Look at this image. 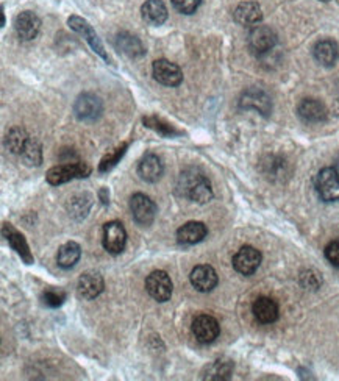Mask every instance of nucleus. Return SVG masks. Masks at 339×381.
Here are the masks:
<instances>
[{"mask_svg":"<svg viewBox=\"0 0 339 381\" xmlns=\"http://www.w3.org/2000/svg\"><path fill=\"white\" fill-rule=\"evenodd\" d=\"M299 116L308 124H320L325 122L329 111H327L325 105L322 102L316 99H304L297 106Z\"/></svg>","mask_w":339,"mask_h":381,"instance_id":"19","label":"nucleus"},{"mask_svg":"<svg viewBox=\"0 0 339 381\" xmlns=\"http://www.w3.org/2000/svg\"><path fill=\"white\" fill-rule=\"evenodd\" d=\"M15 28L22 41H32L38 36L41 30V19L33 11H22L16 16Z\"/></svg>","mask_w":339,"mask_h":381,"instance_id":"17","label":"nucleus"},{"mask_svg":"<svg viewBox=\"0 0 339 381\" xmlns=\"http://www.w3.org/2000/svg\"><path fill=\"white\" fill-rule=\"evenodd\" d=\"M130 211L131 216L138 225L143 227H149L152 225L155 217H156V205L155 202L150 198L149 196L141 194V192H138V194L131 196L130 198Z\"/></svg>","mask_w":339,"mask_h":381,"instance_id":"5","label":"nucleus"},{"mask_svg":"<svg viewBox=\"0 0 339 381\" xmlns=\"http://www.w3.org/2000/svg\"><path fill=\"white\" fill-rule=\"evenodd\" d=\"M336 114L339 116V100L336 102Z\"/></svg>","mask_w":339,"mask_h":381,"instance_id":"40","label":"nucleus"},{"mask_svg":"<svg viewBox=\"0 0 339 381\" xmlns=\"http://www.w3.org/2000/svg\"><path fill=\"white\" fill-rule=\"evenodd\" d=\"M41 300H42V304H44L48 308H58V306H62L64 304L66 292L62 291V289L48 288V289H46L44 292H42Z\"/></svg>","mask_w":339,"mask_h":381,"instance_id":"34","label":"nucleus"},{"mask_svg":"<svg viewBox=\"0 0 339 381\" xmlns=\"http://www.w3.org/2000/svg\"><path fill=\"white\" fill-rule=\"evenodd\" d=\"M21 158L27 166L38 167L42 162V147L35 138H28V141L24 146L21 152Z\"/></svg>","mask_w":339,"mask_h":381,"instance_id":"30","label":"nucleus"},{"mask_svg":"<svg viewBox=\"0 0 339 381\" xmlns=\"http://www.w3.org/2000/svg\"><path fill=\"white\" fill-rule=\"evenodd\" d=\"M141 16L149 26L160 27L167 21V8L163 0H145L141 7Z\"/></svg>","mask_w":339,"mask_h":381,"instance_id":"23","label":"nucleus"},{"mask_svg":"<svg viewBox=\"0 0 339 381\" xmlns=\"http://www.w3.org/2000/svg\"><path fill=\"white\" fill-rule=\"evenodd\" d=\"M104 113V102L93 93L78 95L74 104V114L82 122H94Z\"/></svg>","mask_w":339,"mask_h":381,"instance_id":"3","label":"nucleus"},{"mask_svg":"<svg viewBox=\"0 0 339 381\" xmlns=\"http://www.w3.org/2000/svg\"><path fill=\"white\" fill-rule=\"evenodd\" d=\"M114 44H116L119 52H122L124 55H127L129 58L136 59L145 55V49L141 39L130 33H125V32L119 33L116 36V39H114Z\"/></svg>","mask_w":339,"mask_h":381,"instance_id":"27","label":"nucleus"},{"mask_svg":"<svg viewBox=\"0 0 339 381\" xmlns=\"http://www.w3.org/2000/svg\"><path fill=\"white\" fill-rule=\"evenodd\" d=\"M233 17L242 27H253L262 22L263 11L257 2H242L235 8Z\"/></svg>","mask_w":339,"mask_h":381,"instance_id":"21","label":"nucleus"},{"mask_svg":"<svg viewBox=\"0 0 339 381\" xmlns=\"http://www.w3.org/2000/svg\"><path fill=\"white\" fill-rule=\"evenodd\" d=\"M68 24L69 27L74 30V32L80 33L84 39H86V42L89 44L91 49H93L94 53H97L100 58H104L107 63H110V57H108V53L105 52V47L104 44H102V41L99 36H97L95 30L93 28V26L86 21L83 19V17L80 16H71L68 19Z\"/></svg>","mask_w":339,"mask_h":381,"instance_id":"6","label":"nucleus"},{"mask_svg":"<svg viewBox=\"0 0 339 381\" xmlns=\"http://www.w3.org/2000/svg\"><path fill=\"white\" fill-rule=\"evenodd\" d=\"M241 110H255L263 116H269L272 111V100L269 94L262 88H249L246 89L239 97Z\"/></svg>","mask_w":339,"mask_h":381,"instance_id":"7","label":"nucleus"},{"mask_svg":"<svg viewBox=\"0 0 339 381\" xmlns=\"http://www.w3.org/2000/svg\"><path fill=\"white\" fill-rule=\"evenodd\" d=\"M99 197H100V201L104 205L110 203V192H108L107 187H102V189L99 191Z\"/></svg>","mask_w":339,"mask_h":381,"instance_id":"37","label":"nucleus"},{"mask_svg":"<svg viewBox=\"0 0 339 381\" xmlns=\"http://www.w3.org/2000/svg\"><path fill=\"white\" fill-rule=\"evenodd\" d=\"M163 172H165V166H163V161L158 155L147 154L139 161L138 174L147 183H156L161 178Z\"/></svg>","mask_w":339,"mask_h":381,"instance_id":"18","label":"nucleus"},{"mask_svg":"<svg viewBox=\"0 0 339 381\" xmlns=\"http://www.w3.org/2000/svg\"><path fill=\"white\" fill-rule=\"evenodd\" d=\"M325 258L329 261L339 268V239L331 241V243L325 247Z\"/></svg>","mask_w":339,"mask_h":381,"instance_id":"36","label":"nucleus"},{"mask_svg":"<svg viewBox=\"0 0 339 381\" xmlns=\"http://www.w3.org/2000/svg\"><path fill=\"white\" fill-rule=\"evenodd\" d=\"M89 174H91V167L86 165V162L74 161V162H64V165L51 167L47 171L46 178L51 185L58 186L77 178H86Z\"/></svg>","mask_w":339,"mask_h":381,"instance_id":"2","label":"nucleus"},{"mask_svg":"<svg viewBox=\"0 0 339 381\" xmlns=\"http://www.w3.org/2000/svg\"><path fill=\"white\" fill-rule=\"evenodd\" d=\"M143 122H144L145 127H147V129L156 131L158 135L165 136V138H175V136L181 135V131L175 129L174 125L167 124L166 120H163V119L156 118V116H145L143 119Z\"/></svg>","mask_w":339,"mask_h":381,"instance_id":"31","label":"nucleus"},{"mask_svg":"<svg viewBox=\"0 0 339 381\" xmlns=\"http://www.w3.org/2000/svg\"><path fill=\"white\" fill-rule=\"evenodd\" d=\"M322 2H330V0H322Z\"/></svg>","mask_w":339,"mask_h":381,"instance_id":"41","label":"nucleus"},{"mask_svg":"<svg viewBox=\"0 0 339 381\" xmlns=\"http://www.w3.org/2000/svg\"><path fill=\"white\" fill-rule=\"evenodd\" d=\"M145 289L154 300L167 301L172 297V280L165 270H155L145 278Z\"/></svg>","mask_w":339,"mask_h":381,"instance_id":"8","label":"nucleus"},{"mask_svg":"<svg viewBox=\"0 0 339 381\" xmlns=\"http://www.w3.org/2000/svg\"><path fill=\"white\" fill-rule=\"evenodd\" d=\"M208 234V228L203 222H187L177 230V241L183 245H194L201 243Z\"/></svg>","mask_w":339,"mask_h":381,"instance_id":"22","label":"nucleus"},{"mask_svg":"<svg viewBox=\"0 0 339 381\" xmlns=\"http://www.w3.org/2000/svg\"><path fill=\"white\" fill-rule=\"evenodd\" d=\"M313 55L319 64L331 68V66L336 64L339 58V47L335 41L322 39L316 42V46L313 49Z\"/></svg>","mask_w":339,"mask_h":381,"instance_id":"24","label":"nucleus"},{"mask_svg":"<svg viewBox=\"0 0 339 381\" xmlns=\"http://www.w3.org/2000/svg\"><path fill=\"white\" fill-rule=\"evenodd\" d=\"M0 27H5V13H3V8H2V26Z\"/></svg>","mask_w":339,"mask_h":381,"instance_id":"39","label":"nucleus"},{"mask_svg":"<svg viewBox=\"0 0 339 381\" xmlns=\"http://www.w3.org/2000/svg\"><path fill=\"white\" fill-rule=\"evenodd\" d=\"M252 313L259 324L268 325L275 322L278 319V314H280V310H278V304L274 299L258 297L253 301Z\"/></svg>","mask_w":339,"mask_h":381,"instance_id":"20","label":"nucleus"},{"mask_svg":"<svg viewBox=\"0 0 339 381\" xmlns=\"http://www.w3.org/2000/svg\"><path fill=\"white\" fill-rule=\"evenodd\" d=\"M177 194L196 203H208L213 198V187L210 180L196 169H190L178 175Z\"/></svg>","mask_w":339,"mask_h":381,"instance_id":"1","label":"nucleus"},{"mask_svg":"<svg viewBox=\"0 0 339 381\" xmlns=\"http://www.w3.org/2000/svg\"><path fill=\"white\" fill-rule=\"evenodd\" d=\"M277 46V35L268 26H255L249 33V47L257 55H264Z\"/></svg>","mask_w":339,"mask_h":381,"instance_id":"11","label":"nucleus"},{"mask_svg":"<svg viewBox=\"0 0 339 381\" xmlns=\"http://www.w3.org/2000/svg\"><path fill=\"white\" fill-rule=\"evenodd\" d=\"M262 252L252 245H244L233 257V268L241 275H253L262 266Z\"/></svg>","mask_w":339,"mask_h":381,"instance_id":"9","label":"nucleus"},{"mask_svg":"<svg viewBox=\"0 0 339 381\" xmlns=\"http://www.w3.org/2000/svg\"><path fill=\"white\" fill-rule=\"evenodd\" d=\"M152 74L156 82L169 88L178 86L183 82V72L177 64L171 63L169 59H156L152 64Z\"/></svg>","mask_w":339,"mask_h":381,"instance_id":"12","label":"nucleus"},{"mask_svg":"<svg viewBox=\"0 0 339 381\" xmlns=\"http://www.w3.org/2000/svg\"><path fill=\"white\" fill-rule=\"evenodd\" d=\"M80 257H82L80 245L74 243V241H69V243L63 244L58 249L57 263L59 268L71 269V268H74L78 261H80Z\"/></svg>","mask_w":339,"mask_h":381,"instance_id":"28","label":"nucleus"},{"mask_svg":"<svg viewBox=\"0 0 339 381\" xmlns=\"http://www.w3.org/2000/svg\"><path fill=\"white\" fill-rule=\"evenodd\" d=\"M175 10L180 11L181 15H192L201 7L202 0H171Z\"/></svg>","mask_w":339,"mask_h":381,"instance_id":"35","label":"nucleus"},{"mask_svg":"<svg viewBox=\"0 0 339 381\" xmlns=\"http://www.w3.org/2000/svg\"><path fill=\"white\" fill-rule=\"evenodd\" d=\"M105 283L104 278L97 272H84V274L78 278L77 291L78 295L84 300H94L95 297L104 292Z\"/></svg>","mask_w":339,"mask_h":381,"instance_id":"16","label":"nucleus"},{"mask_svg":"<svg viewBox=\"0 0 339 381\" xmlns=\"http://www.w3.org/2000/svg\"><path fill=\"white\" fill-rule=\"evenodd\" d=\"M335 171L338 172V175H339V158L336 160V162H335Z\"/></svg>","mask_w":339,"mask_h":381,"instance_id":"38","label":"nucleus"},{"mask_svg":"<svg viewBox=\"0 0 339 381\" xmlns=\"http://www.w3.org/2000/svg\"><path fill=\"white\" fill-rule=\"evenodd\" d=\"M190 280L199 292H211L217 286L219 278H217L214 268H211L208 264H201L191 270Z\"/></svg>","mask_w":339,"mask_h":381,"instance_id":"15","label":"nucleus"},{"mask_svg":"<svg viewBox=\"0 0 339 381\" xmlns=\"http://www.w3.org/2000/svg\"><path fill=\"white\" fill-rule=\"evenodd\" d=\"M262 169H263V174L271 181H282L289 175L288 161L277 155L266 156V158L262 161Z\"/></svg>","mask_w":339,"mask_h":381,"instance_id":"25","label":"nucleus"},{"mask_svg":"<svg viewBox=\"0 0 339 381\" xmlns=\"http://www.w3.org/2000/svg\"><path fill=\"white\" fill-rule=\"evenodd\" d=\"M28 138L30 136L27 135L26 130L21 129V127H15V129H11L7 133V136H5V147H7V150H10L11 154L21 155Z\"/></svg>","mask_w":339,"mask_h":381,"instance_id":"29","label":"nucleus"},{"mask_svg":"<svg viewBox=\"0 0 339 381\" xmlns=\"http://www.w3.org/2000/svg\"><path fill=\"white\" fill-rule=\"evenodd\" d=\"M314 186L319 197L324 202H338L339 201V175L335 167H324L314 180Z\"/></svg>","mask_w":339,"mask_h":381,"instance_id":"4","label":"nucleus"},{"mask_svg":"<svg viewBox=\"0 0 339 381\" xmlns=\"http://www.w3.org/2000/svg\"><path fill=\"white\" fill-rule=\"evenodd\" d=\"M235 364L233 361L227 358H217L211 364L205 367L202 372V380H210V381H226L232 378Z\"/></svg>","mask_w":339,"mask_h":381,"instance_id":"26","label":"nucleus"},{"mask_svg":"<svg viewBox=\"0 0 339 381\" xmlns=\"http://www.w3.org/2000/svg\"><path fill=\"white\" fill-rule=\"evenodd\" d=\"M127 149H129V142H122L120 146H118L116 149H114L113 152L105 155L104 158H102L100 165H99V172L105 174V172H110L111 169L116 167L118 162L122 160V156L125 155Z\"/></svg>","mask_w":339,"mask_h":381,"instance_id":"32","label":"nucleus"},{"mask_svg":"<svg viewBox=\"0 0 339 381\" xmlns=\"http://www.w3.org/2000/svg\"><path fill=\"white\" fill-rule=\"evenodd\" d=\"M127 244V232L124 225L118 221L107 222L104 225V247L111 255L122 253Z\"/></svg>","mask_w":339,"mask_h":381,"instance_id":"13","label":"nucleus"},{"mask_svg":"<svg viewBox=\"0 0 339 381\" xmlns=\"http://www.w3.org/2000/svg\"><path fill=\"white\" fill-rule=\"evenodd\" d=\"M91 208V196L83 194L78 197H72L69 202V214L75 216L78 219H82L88 214V211Z\"/></svg>","mask_w":339,"mask_h":381,"instance_id":"33","label":"nucleus"},{"mask_svg":"<svg viewBox=\"0 0 339 381\" xmlns=\"http://www.w3.org/2000/svg\"><path fill=\"white\" fill-rule=\"evenodd\" d=\"M2 234L3 238L8 241V244L11 249H13L17 255L21 257V259L26 264H33L35 258L32 255V252H30V247L27 244L26 238H24V234L17 232V230L11 225V223L5 222L2 225Z\"/></svg>","mask_w":339,"mask_h":381,"instance_id":"14","label":"nucleus"},{"mask_svg":"<svg viewBox=\"0 0 339 381\" xmlns=\"http://www.w3.org/2000/svg\"><path fill=\"white\" fill-rule=\"evenodd\" d=\"M221 325L210 314H201L192 320V335L201 344H211L219 337Z\"/></svg>","mask_w":339,"mask_h":381,"instance_id":"10","label":"nucleus"}]
</instances>
